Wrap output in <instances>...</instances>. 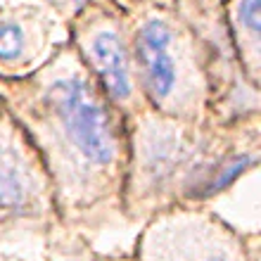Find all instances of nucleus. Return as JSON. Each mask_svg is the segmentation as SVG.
<instances>
[{
    "instance_id": "nucleus-1",
    "label": "nucleus",
    "mask_w": 261,
    "mask_h": 261,
    "mask_svg": "<svg viewBox=\"0 0 261 261\" xmlns=\"http://www.w3.org/2000/svg\"><path fill=\"white\" fill-rule=\"evenodd\" d=\"M0 102L17 121L48 176L55 219L67 226L121 214L128 136L74 48L27 76L0 79Z\"/></svg>"
},
{
    "instance_id": "nucleus-2",
    "label": "nucleus",
    "mask_w": 261,
    "mask_h": 261,
    "mask_svg": "<svg viewBox=\"0 0 261 261\" xmlns=\"http://www.w3.org/2000/svg\"><path fill=\"white\" fill-rule=\"evenodd\" d=\"M121 214L147 221L228 190L259 162V117L183 121L145 107L126 119Z\"/></svg>"
},
{
    "instance_id": "nucleus-3",
    "label": "nucleus",
    "mask_w": 261,
    "mask_h": 261,
    "mask_svg": "<svg viewBox=\"0 0 261 261\" xmlns=\"http://www.w3.org/2000/svg\"><path fill=\"white\" fill-rule=\"evenodd\" d=\"M126 17L133 67L145 105L183 121L219 119V71L195 19L159 5L143 7Z\"/></svg>"
},
{
    "instance_id": "nucleus-4",
    "label": "nucleus",
    "mask_w": 261,
    "mask_h": 261,
    "mask_svg": "<svg viewBox=\"0 0 261 261\" xmlns=\"http://www.w3.org/2000/svg\"><path fill=\"white\" fill-rule=\"evenodd\" d=\"M245 238L204 206H178L145 221L130 261H259Z\"/></svg>"
},
{
    "instance_id": "nucleus-5",
    "label": "nucleus",
    "mask_w": 261,
    "mask_h": 261,
    "mask_svg": "<svg viewBox=\"0 0 261 261\" xmlns=\"http://www.w3.org/2000/svg\"><path fill=\"white\" fill-rule=\"evenodd\" d=\"M71 48L107 100L126 119L147 107L133 67L128 17L121 10L88 7L79 14L74 21Z\"/></svg>"
},
{
    "instance_id": "nucleus-6",
    "label": "nucleus",
    "mask_w": 261,
    "mask_h": 261,
    "mask_svg": "<svg viewBox=\"0 0 261 261\" xmlns=\"http://www.w3.org/2000/svg\"><path fill=\"white\" fill-rule=\"evenodd\" d=\"M0 214L12 219L55 216L48 176L24 130L0 102Z\"/></svg>"
},
{
    "instance_id": "nucleus-7",
    "label": "nucleus",
    "mask_w": 261,
    "mask_h": 261,
    "mask_svg": "<svg viewBox=\"0 0 261 261\" xmlns=\"http://www.w3.org/2000/svg\"><path fill=\"white\" fill-rule=\"evenodd\" d=\"M29 36L27 29L17 19L0 17V64H19L29 55Z\"/></svg>"
},
{
    "instance_id": "nucleus-8",
    "label": "nucleus",
    "mask_w": 261,
    "mask_h": 261,
    "mask_svg": "<svg viewBox=\"0 0 261 261\" xmlns=\"http://www.w3.org/2000/svg\"><path fill=\"white\" fill-rule=\"evenodd\" d=\"M48 261H128V256H105L90 249L81 238L69 233L62 242H57Z\"/></svg>"
},
{
    "instance_id": "nucleus-9",
    "label": "nucleus",
    "mask_w": 261,
    "mask_h": 261,
    "mask_svg": "<svg viewBox=\"0 0 261 261\" xmlns=\"http://www.w3.org/2000/svg\"><path fill=\"white\" fill-rule=\"evenodd\" d=\"M128 261H130V259H128Z\"/></svg>"
}]
</instances>
